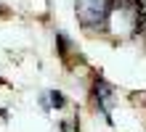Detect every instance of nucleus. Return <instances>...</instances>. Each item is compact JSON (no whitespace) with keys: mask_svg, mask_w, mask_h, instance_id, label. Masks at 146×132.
I'll use <instances>...</instances> for the list:
<instances>
[{"mask_svg":"<svg viewBox=\"0 0 146 132\" xmlns=\"http://www.w3.org/2000/svg\"><path fill=\"white\" fill-rule=\"evenodd\" d=\"M111 13V0H77V19L88 29H101Z\"/></svg>","mask_w":146,"mask_h":132,"instance_id":"nucleus-1","label":"nucleus"},{"mask_svg":"<svg viewBox=\"0 0 146 132\" xmlns=\"http://www.w3.org/2000/svg\"><path fill=\"white\" fill-rule=\"evenodd\" d=\"M93 95H96V103L101 106V111H104L106 119H109V111H111V106H114V90H111L104 79H98L96 87H93Z\"/></svg>","mask_w":146,"mask_h":132,"instance_id":"nucleus-2","label":"nucleus"},{"mask_svg":"<svg viewBox=\"0 0 146 132\" xmlns=\"http://www.w3.org/2000/svg\"><path fill=\"white\" fill-rule=\"evenodd\" d=\"M48 95H50V103H53V106H56V108H61V106L66 103L61 93H48Z\"/></svg>","mask_w":146,"mask_h":132,"instance_id":"nucleus-3","label":"nucleus"},{"mask_svg":"<svg viewBox=\"0 0 146 132\" xmlns=\"http://www.w3.org/2000/svg\"><path fill=\"white\" fill-rule=\"evenodd\" d=\"M0 82H3V79H0Z\"/></svg>","mask_w":146,"mask_h":132,"instance_id":"nucleus-4","label":"nucleus"}]
</instances>
